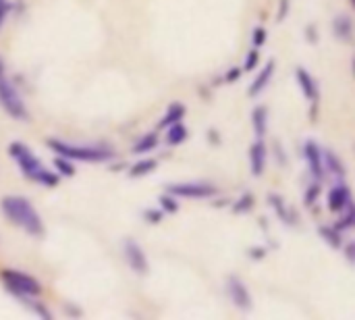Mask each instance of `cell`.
Listing matches in <instances>:
<instances>
[{"mask_svg": "<svg viewBox=\"0 0 355 320\" xmlns=\"http://www.w3.org/2000/svg\"><path fill=\"white\" fill-rule=\"evenodd\" d=\"M2 212L6 214V219L21 227L23 231H27L29 235H44V221L42 217L37 214V210L31 206V202L27 198H21V196H6L2 200Z\"/></svg>", "mask_w": 355, "mask_h": 320, "instance_id": "6da1fadb", "label": "cell"}, {"mask_svg": "<svg viewBox=\"0 0 355 320\" xmlns=\"http://www.w3.org/2000/svg\"><path fill=\"white\" fill-rule=\"evenodd\" d=\"M10 156L17 160L19 169L23 171L25 177H29L31 181L40 183V185H46V187H56L58 185V177L54 173H50L35 156L33 152L21 144V142H12L10 144Z\"/></svg>", "mask_w": 355, "mask_h": 320, "instance_id": "7a4b0ae2", "label": "cell"}, {"mask_svg": "<svg viewBox=\"0 0 355 320\" xmlns=\"http://www.w3.org/2000/svg\"><path fill=\"white\" fill-rule=\"evenodd\" d=\"M50 150H54L58 156H64L69 160H83V162H104L114 156L112 150L104 146H77V144H67L60 140H48Z\"/></svg>", "mask_w": 355, "mask_h": 320, "instance_id": "3957f363", "label": "cell"}, {"mask_svg": "<svg viewBox=\"0 0 355 320\" xmlns=\"http://www.w3.org/2000/svg\"><path fill=\"white\" fill-rule=\"evenodd\" d=\"M0 106L10 117H15L19 121H27L29 119V112H27V106H25L23 98L19 96V92L15 90V85L10 83V79L4 73L2 58H0Z\"/></svg>", "mask_w": 355, "mask_h": 320, "instance_id": "277c9868", "label": "cell"}, {"mask_svg": "<svg viewBox=\"0 0 355 320\" xmlns=\"http://www.w3.org/2000/svg\"><path fill=\"white\" fill-rule=\"evenodd\" d=\"M2 279L6 283V287L21 300H29L42 294V285L40 281H35L33 277L25 275V273H17V271H2Z\"/></svg>", "mask_w": 355, "mask_h": 320, "instance_id": "5b68a950", "label": "cell"}, {"mask_svg": "<svg viewBox=\"0 0 355 320\" xmlns=\"http://www.w3.org/2000/svg\"><path fill=\"white\" fill-rule=\"evenodd\" d=\"M168 194H173L175 198L206 200V198H212L216 194V187L210 185V183H200V181H193V183H175V185H168Z\"/></svg>", "mask_w": 355, "mask_h": 320, "instance_id": "8992f818", "label": "cell"}, {"mask_svg": "<svg viewBox=\"0 0 355 320\" xmlns=\"http://www.w3.org/2000/svg\"><path fill=\"white\" fill-rule=\"evenodd\" d=\"M123 254H125V258H127L131 271H135V273H139V275H146V273H148L150 264H148V258H146V254H144V250H141L139 244H135L133 239H127V242L123 244Z\"/></svg>", "mask_w": 355, "mask_h": 320, "instance_id": "52a82bcc", "label": "cell"}, {"mask_svg": "<svg viewBox=\"0 0 355 320\" xmlns=\"http://www.w3.org/2000/svg\"><path fill=\"white\" fill-rule=\"evenodd\" d=\"M227 292L231 296V302L239 308V310H252V296L248 292V287L243 285V281L239 277H229L227 279Z\"/></svg>", "mask_w": 355, "mask_h": 320, "instance_id": "ba28073f", "label": "cell"}, {"mask_svg": "<svg viewBox=\"0 0 355 320\" xmlns=\"http://www.w3.org/2000/svg\"><path fill=\"white\" fill-rule=\"evenodd\" d=\"M304 156L308 160V167H310V173L316 181H320L327 173H324V167H322V148H318V144L314 142H306L304 146Z\"/></svg>", "mask_w": 355, "mask_h": 320, "instance_id": "9c48e42d", "label": "cell"}, {"mask_svg": "<svg viewBox=\"0 0 355 320\" xmlns=\"http://www.w3.org/2000/svg\"><path fill=\"white\" fill-rule=\"evenodd\" d=\"M250 169L254 177H260L266 169V146L262 140L254 142L250 148Z\"/></svg>", "mask_w": 355, "mask_h": 320, "instance_id": "30bf717a", "label": "cell"}, {"mask_svg": "<svg viewBox=\"0 0 355 320\" xmlns=\"http://www.w3.org/2000/svg\"><path fill=\"white\" fill-rule=\"evenodd\" d=\"M349 202H352V192H349V187L343 181L331 190V194H329V208L333 212H343V208Z\"/></svg>", "mask_w": 355, "mask_h": 320, "instance_id": "8fae6325", "label": "cell"}, {"mask_svg": "<svg viewBox=\"0 0 355 320\" xmlns=\"http://www.w3.org/2000/svg\"><path fill=\"white\" fill-rule=\"evenodd\" d=\"M295 75H297V83H300L304 96L316 104V102H318V85H316L314 77H312L304 67H297V73H295Z\"/></svg>", "mask_w": 355, "mask_h": 320, "instance_id": "7c38bea8", "label": "cell"}, {"mask_svg": "<svg viewBox=\"0 0 355 320\" xmlns=\"http://www.w3.org/2000/svg\"><path fill=\"white\" fill-rule=\"evenodd\" d=\"M322 167H324V173L329 171L331 175H335V177H339V179L343 181V177H345V165H343V160H341L333 150H329V148L322 150Z\"/></svg>", "mask_w": 355, "mask_h": 320, "instance_id": "4fadbf2b", "label": "cell"}, {"mask_svg": "<svg viewBox=\"0 0 355 320\" xmlns=\"http://www.w3.org/2000/svg\"><path fill=\"white\" fill-rule=\"evenodd\" d=\"M333 33L337 40L341 42H352V35H354V23H352V17L349 15H337L333 19Z\"/></svg>", "mask_w": 355, "mask_h": 320, "instance_id": "5bb4252c", "label": "cell"}, {"mask_svg": "<svg viewBox=\"0 0 355 320\" xmlns=\"http://www.w3.org/2000/svg\"><path fill=\"white\" fill-rule=\"evenodd\" d=\"M272 75H275V60L266 62V67L258 73V77L254 79V83L250 87V96H258L268 85V81L272 79Z\"/></svg>", "mask_w": 355, "mask_h": 320, "instance_id": "9a60e30c", "label": "cell"}, {"mask_svg": "<svg viewBox=\"0 0 355 320\" xmlns=\"http://www.w3.org/2000/svg\"><path fill=\"white\" fill-rule=\"evenodd\" d=\"M252 125L256 131V137L262 140L266 135V127H268V110L264 106H256L252 112Z\"/></svg>", "mask_w": 355, "mask_h": 320, "instance_id": "2e32d148", "label": "cell"}, {"mask_svg": "<svg viewBox=\"0 0 355 320\" xmlns=\"http://www.w3.org/2000/svg\"><path fill=\"white\" fill-rule=\"evenodd\" d=\"M183 115H185V106H183V104H179V102H175L173 106H168L166 115L162 117L160 127H171L173 123H179V121L183 119Z\"/></svg>", "mask_w": 355, "mask_h": 320, "instance_id": "e0dca14e", "label": "cell"}, {"mask_svg": "<svg viewBox=\"0 0 355 320\" xmlns=\"http://www.w3.org/2000/svg\"><path fill=\"white\" fill-rule=\"evenodd\" d=\"M185 140H187V129H185L181 123H173V125L168 127L166 142H168L171 146H179V144H183Z\"/></svg>", "mask_w": 355, "mask_h": 320, "instance_id": "ac0fdd59", "label": "cell"}, {"mask_svg": "<svg viewBox=\"0 0 355 320\" xmlns=\"http://www.w3.org/2000/svg\"><path fill=\"white\" fill-rule=\"evenodd\" d=\"M158 146V135L156 133H148L144 135L135 146H133V154H144V152H150Z\"/></svg>", "mask_w": 355, "mask_h": 320, "instance_id": "d6986e66", "label": "cell"}, {"mask_svg": "<svg viewBox=\"0 0 355 320\" xmlns=\"http://www.w3.org/2000/svg\"><path fill=\"white\" fill-rule=\"evenodd\" d=\"M154 169H156V160L148 158V160H141V162L133 165V169L129 171V175H131V177H141V175H148V173H152Z\"/></svg>", "mask_w": 355, "mask_h": 320, "instance_id": "ffe728a7", "label": "cell"}, {"mask_svg": "<svg viewBox=\"0 0 355 320\" xmlns=\"http://www.w3.org/2000/svg\"><path fill=\"white\" fill-rule=\"evenodd\" d=\"M341 231L335 227V229H331V227H320V237L322 239H327L329 244H331V248H341V235H339Z\"/></svg>", "mask_w": 355, "mask_h": 320, "instance_id": "44dd1931", "label": "cell"}, {"mask_svg": "<svg viewBox=\"0 0 355 320\" xmlns=\"http://www.w3.org/2000/svg\"><path fill=\"white\" fill-rule=\"evenodd\" d=\"M54 167H56L58 173H62V175H67V177L75 175V169H73L71 160L64 158V156H56V158H54Z\"/></svg>", "mask_w": 355, "mask_h": 320, "instance_id": "7402d4cb", "label": "cell"}, {"mask_svg": "<svg viewBox=\"0 0 355 320\" xmlns=\"http://www.w3.org/2000/svg\"><path fill=\"white\" fill-rule=\"evenodd\" d=\"M345 217H343V221L337 225V229L339 231H343V229H349V227H354V219H355V210H354V202H349L345 208Z\"/></svg>", "mask_w": 355, "mask_h": 320, "instance_id": "603a6c76", "label": "cell"}, {"mask_svg": "<svg viewBox=\"0 0 355 320\" xmlns=\"http://www.w3.org/2000/svg\"><path fill=\"white\" fill-rule=\"evenodd\" d=\"M160 206L166 210V212H177L179 210V204H177V198L173 194H166L160 198Z\"/></svg>", "mask_w": 355, "mask_h": 320, "instance_id": "cb8c5ba5", "label": "cell"}, {"mask_svg": "<svg viewBox=\"0 0 355 320\" xmlns=\"http://www.w3.org/2000/svg\"><path fill=\"white\" fill-rule=\"evenodd\" d=\"M268 200H270V206H275V208H277V212L281 214V219H283L285 223H289V214H287V210H285V204H283V200H281L279 196H270Z\"/></svg>", "mask_w": 355, "mask_h": 320, "instance_id": "d4e9b609", "label": "cell"}, {"mask_svg": "<svg viewBox=\"0 0 355 320\" xmlns=\"http://www.w3.org/2000/svg\"><path fill=\"white\" fill-rule=\"evenodd\" d=\"M258 60H260V52H258V48L256 50H252L250 54H248V60H245V71H254L256 69V65H258Z\"/></svg>", "mask_w": 355, "mask_h": 320, "instance_id": "484cf974", "label": "cell"}, {"mask_svg": "<svg viewBox=\"0 0 355 320\" xmlns=\"http://www.w3.org/2000/svg\"><path fill=\"white\" fill-rule=\"evenodd\" d=\"M264 42H266V29H264V27H258V29L254 31V46L260 48Z\"/></svg>", "mask_w": 355, "mask_h": 320, "instance_id": "4316f807", "label": "cell"}, {"mask_svg": "<svg viewBox=\"0 0 355 320\" xmlns=\"http://www.w3.org/2000/svg\"><path fill=\"white\" fill-rule=\"evenodd\" d=\"M144 217L148 223H160L162 221V212H158V210H146Z\"/></svg>", "mask_w": 355, "mask_h": 320, "instance_id": "83f0119b", "label": "cell"}, {"mask_svg": "<svg viewBox=\"0 0 355 320\" xmlns=\"http://www.w3.org/2000/svg\"><path fill=\"white\" fill-rule=\"evenodd\" d=\"M239 202H241V204H237V206H235V210H237V212H243V210H248V208L252 206V196L248 194V196H243Z\"/></svg>", "mask_w": 355, "mask_h": 320, "instance_id": "f1b7e54d", "label": "cell"}, {"mask_svg": "<svg viewBox=\"0 0 355 320\" xmlns=\"http://www.w3.org/2000/svg\"><path fill=\"white\" fill-rule=\"evenodd\" d=\"M8 10H10V4L4 2V0H0V27H2V23H4V19H6V15H8Z\"/></svg>", "mask_w": 355, "mask_h": 320, "instance_id": "f546056e", "label": "cell"}, {"mask_svg": "<svg viewBox=\"0 0 355 320\" xmlns=\"http://www.w3.org/2000/svg\"><path fill=\"white\" fill-rule=\"evenodd\" d=\"M316 194H318V185H314L308 194H306V202L308 204H314V200H316Z\"/></svg>", "mask_w": 355, "mask_h": 320, "instance_id": "4dcf8cb0", "label": "cell"}, {"mask_svg": "<svg viewBox=\"0 0 355 320\" xmlns=\"http://www.w3.org/2000/svg\"><path fill=\"white\" fill-rule=\"evenodd\" d=\"M287 6H289V0H281V10H279V21L285 19V12H287Z\"/></svg>", "mask_w": 355, "mask_h": 320, "instance_id": "1f68e13d", "label": "cell"}, {"mask_svg": "<svg viewBox=\"0 0 355 320\" xmlns=\"http://www.w3.org/2000/svg\"><path fill=\"white\" fill-rule=\"evenodd\" d=\"M354 252L355 246L354 244H349V246H347V260H349V262H354Z\"/></svg>", "mask_w": 355, "mask_h": 320, "instance_id": "d6a6232c", "label": "cell"}, {"mask_svg": "<svg viewBox=\"0 0 355 320\" xmlns=\"http://www.w3.org/2000/svg\"><path fill=\"white\" fill-rule=\"evenodd\" d=\"M237 75H239V69H235V71H231V73H229V79H235Z\"/></svg>", "mask_w": 355, "mask_h": 320, "instance_id": "836d02e7", "label": "cell"}]
</instances>
